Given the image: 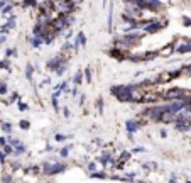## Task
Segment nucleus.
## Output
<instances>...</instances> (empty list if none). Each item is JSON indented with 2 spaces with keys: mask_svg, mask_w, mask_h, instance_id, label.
Listing matches in <instances>:
<instances>
[{
  "mask_svg": "<svg viewBox=\"0 0 191 183\" xmlns=\"http://www.w3.org/2000/svg\"><path fill=\"white\" fill-rule=\"evenodd\" d=\"M144 31H132V32H125V34H122L118 39H115L113 41V46H117V47H122V49H132L134 46H139V42L142 41V37H144Z\"/></svg>",
  "mask_w": 191,
  "mask_h": 183,
  "instance_id": "1",
  "label": "nucleus"
},
{
  "mask_svg": "<svg viewBox=\"0 0 191 183\" xmlns=\"http://www.w3.org/2000/svg\"><path fill=\"white\" fill-rule=\"evenodd\" d=\"M41 169L44 175H58V173H63L66 169V164H63V163H44Z\"/></svg>",
  "mask_w": 191,
  "mask_h": 183,
  "instance_id": "2",
  "label": "nucleus"
},
{
  "mask_svg": "<svg viewBox=\"0 0 191 183\" xmlns=\"http://www.w3.org/2000/svg\"><path fill=\"white\" fill-rule=\"evenodd\" d=\"M164 27H166V22H162V20H156V19H152L147 24V26L144 27L142 31L145 34H156V32H159V31H162Z\"/></svg>",
  "mask_w": 191,
  "mask_h": 183,
  "instance_id": "3",
  "label": "nucleus"
},
{
  "mask_svg": "<svg viewBox=\"0 0 191 183\" xmlns=\"http://www.w3.org/2000/svg\"><path fill=\"white\" fill-rule=\"evenodd\" d=\"M73 44H75V51H78L80 47H85L86 46V36H85V32L83 31H80V32L76 34L75 41H73Z\"/></svg>",
  "mask_w": 191,
  "mask_h": 183,
  "instance_id": "4",
  "label": "nucleus"
},
{
  "mask_svg": "<svg viewBox=\"0 0 191 183\" xmlns=\"http://www.w3.org/2000/svg\"><path fill=\"white\" fill-rule=\"evenodd\" d=\"M27 42H29V46H31V47H41L42 44H44V39L39 37V36L31 34V36H27Z\"/></svg>",
  "mask_w": 191,
  "mask_h": 183,
  "instance_id": "5",
  "label": "nucleus"
},
{
  "mask_svg": "<svg viewBox=\"0 0 191 183\" xmlns=\"http://www.w3.org/2000/svg\"><path fill=\"white\" fill-rule=\"evenodd\" d=\"M125 129H127L129 134L137 132V131L140 129V122H139V119H137V121H127V122H125Z\"/></svg>",
  "mask_w": 191,
  "mask_h": 183,
  "instance_id": "6",
  "label": "nucleus"
},
{
  "mask_svg": "<svg viewBox=\"0 0 191 183\" xmlns=\"http://www.w3.org/2000/svg\"><path fill=\"white\" fill-rule=\"evenodd\" d=\"M172 127L179 132H188L191 131V122H172Z\"/></svg>",
  "mask_w": 191,
  "mask_h": 183,
  "instance_id": "7",
  "label": "nucleus"
},
{
  "mask_svg": "<svg viewBox=\"0 0 191 183\" xmlns=\"http://www.w3.org/2000/svg\"><path fill=\"white\" fill-rule=\"evenodd\" d=\"M34 73H36L34 66H32L31 63H27V65H26V78H27L31 83H34Z\"/></svg>",
  "mask_w": 191,
  "mask_h": 183,
  "instance_id": "8",
  "label": "nucleus"
},
{
  "mask_svg": "<svg viewBox=\"0 0 191 183\" xmlns=\"http://www.w3.org/2000/svg\"><path fill=\"white\" fill-rule=\"evenodd\" d=\"M83 78H85V73H83L81 70H78V71L75 73V76H73V85H75V87H80Z\"/></svg>",
  "mask_w": 191,
  "mask_h": 183,
  "instance_id": "9",
  "label": "nucleus"
},
{
  "mask_svg": "<svg viewBox=\"0 0 191 183\" xmlns=\"http://www.w3.org/2000/svg\"><path fill=\"white\" fill-rule=\"evenodd\" d=\"M107 26H108V31L112 32L113 31V5L112 4L108 7V20H107Z\"/></svg>",
  "mask_w": 191,
  "mask_h": 183,
  "instance_id": "10",
  "label": "nucleus"
},
{
  "mask_svg": "<svg viewBox=\"0 0 191 183\" xmlns=\"http://www.w3.org/2000/svg\"><path fill=\"white\" fill-rule=\"evenodd\" d=\"M22 9H31V7H39V2L37 0H22L21 2Z\"/></svg>",
  "mask_w": 191,
  "mask_h": 183,
  "instance_id": "11",
  "label": "nucleus"
},
{
  "mask_svg": "<svg viewBox=\"0 0 191 183\" xmlns=\"http://www.w3.org/2000/svg\"><path fill=\"white\" fill-rule=\"evenodd\" d=\"M172 53H174V44H167L164 49H161V51H159V54H161V56H171Z\"/></svg>",
  "mask_w": 191,
  "mask_h": 183,
  "instance_id": "12",
  "label": "nucleus"
},
{
  "mask_svg": "<svg viewBox=\"0 0 191 183\" xmlns=\"http://www.w3.org/2000/svg\"><path fill=\"white\" fill-rule=\"evenodd\" d=\"M15 5H17V4H7V5H5L4 9H2V10H0V14H2V15H9V14L14 10V7H15Z\"/></svg>",
  "mask_w": 191,
  "mask_h": 183,
  "instance_id": "13",
  "label": "nucleus"
},
{
  "mask_svg": "<svg viewBox=\"0 0 191 183\" xmlns=\"http://www.w3.org/2000/svg\"><path fill=\"white\" fill-rule=\"evenodd\" d=\"M24 153H26V146H24V144H21V146L14 148V156H22Z\"/></svg>",
  "mask_w": 191,
  "mask_h": 183,
  "instance_id": "14",
  "label": "nucleus"
},
{
  "mask_svg": "<svg viewBox=\"0 0 191 183\" xmlns=\"http://www.w3.org/2000/svg\"><path fill=\"white\" fill-rule=\"evenodd\" d=\"M9 144H10V146H14V148H17V146H21L22 142L19 141L17 137H9Z\"/></svg>",
  "mask_w": 191,
  "mask_h": 183,
  "instance_id": "15",
  "label": "nucleus"
},
{
  "mask_svg": "<svg viewBox=\"0 0 191 183\" xmlns=\"http://www.w3.org/2000/svg\"><path fill=\"white\" fill-rule=\"evenodd\" d=\"M83 73H85V80L88 81V83H91V68H86Z\"/></svg>",
  "mask_w": 191,
  "mask_h": 183,
  "instance_id": "16",
  "label": "nucleus"
},
{
  "mask_svg": "<svg viewBox=\"0 0 191 183\" xmlns=\"http://www.w3.org/2000/svg\"><path fill=\"white\" fill-rule=\"evenodd\" d=\"M2 131H4V132H10V131H12V124H10V122H4V124H2Z\"/></svg>",
  "mask_w": 191,
  "mask_h": 183,
  "instance_id": "17",
  "label": "nucleus"
},
{
  "mask_svg": "<svg viewBox=\"0 0 191 183\" xmlns=\"http://www.w3.org/2000/svg\"><path fill=\"white\" fill-rule=\"evenodd\" d=\"M4 153H5V154H14V146L5 144V146H4Z\"/></svg>",
  "mask_w": 191,
  "mask_h": 183,
  "instance_id": "18",
  "label": "nucleus"
},
{
  "mask_svg": "<svg viewBox=\"0 0 191 183\" xmlns=\"http://www.w3.org/2000/svg\"><path fill=\"white\" fill-rule=\"evenodd\" d=\"M19 126H21V129L27 131V129L31 127V122H29V121H21V122H19Z\"/></svg>",
  "mask_w": 191,
  "mask_h": 183,
  "instance_id": "19",
  "label": "nucleus"
},
{
  "mask_svg": "<svg viewBox=\"0 0 191 183\" xmlns=\"http://www.w3.org/2000/svg\"><path fill=\"white\" fill-rule=\"evenodd\" d=\"M129 158H130V153H129V151H123L122 154H120V161L125 163L127 159H129Z\"/></svg>",
  "mask_w": 191,
  "mask_h": 183,
  "instance_id": "20",
  "label": "nucleus"
},
{
  "mask_svg": "<svg viewBox=\"0 0 191 183\" xmlns=\"http://www.w3.org/2000/svg\"><path fill=\"white\" fill-rule=\"evenodd\" d=\"M51 103H53L54 110L58 112V110H59V102H58V98H56V97H53V98H51Z\"/></svg>",
  "mask_w": 191,
  "mask_h": 183,
  "instance_id": "21",
  "label": "nucleus"
},
{
  "mask_svg": "<svg viewBox=\"0 0 191 183\" xmlns=\"http://www.w3.org/2000/svg\"><path fill=\"white\" fill-rule=\"evenodd\" d=\"M7 92H9V87L4 83V81H2V85H0V95H5Z\"/></svg>",
  "mask_w": 191,
  "mask_h": 183,
  "instance_id": "22",
  "label": "nucleus"
},
{
  "mask_svg": "<svg viewBox=\"0 0 191 183\" xmlns=\"http://www.w3.org/2000/svg\"><path fill=\"white\" fill-rule=\"evenodd\" d=\"M69 151H71V146H66V148H63V149H61V156H63V158H66V156L69 154Z\"/></svg>",
  "mask_w": 191,
  "mask_h": 183,
  "instance_id": "23",
  "label": "nucleus"
},
{
  "mask_svg": "<svg viewBox=\"0 0 191 183\" xmlns=\"http://www.w3.org/2000/svg\"><path fill=\"white\" fill-rule=\"evenodd\" d=\"M54 139H56L58 142H63V141H66L68 137H66V136H63V134H56V136H54Z\"/></svg>",
  "mask_w": 191,
  "mask_h": 183,
  "instance_id": "24",
  "label": "nucleus"
},
{
  "mask_svg": "<svg viewBox=\"0 0 191 183\" xmlns=\"http://www.w3.org/2000/svg\"><path fill=\"white\" fill-rule=\"evenodd\" d=\"M96 107H98V110H100V112L103 110V100H102V98H98V100H96Z\"/></svg>",
  "mask_w": 191,
  "mask_h": 183,
  "instance_id": "25",
  "label": "nucleus"
},
{
  "mask_svg": "<svg viewBox=\"0 0 191 183\" xmlns=\"http://www.w3.org/2000/svg\"><path fill=\"white\" fill-rule=\"evenodd\" d=\"M91 176H93V178H105L107 175H105V173H96L95 171V173H91Z\"/></svg>",
  "mask_w": 191,
  "mask_h": 183,
  "instance_id": "26",
  "label": "nucleus"
},
{
  "mask_svg": "<svg viewBox=\"0 0 191 183\" xmlns=\"http://www.w3.org/2000/svg\"><path fill=\"white\" fill-rule=\"evenodd\" d=\"M183 26H184V27H190V26H191V19L184 17V19H183Z\"/></svg>",
  "mask_w": 191,
  "mask_h": 183,
  "instance_id": "27",
  "label": "nucleus"
},
{
  "mask_svg": "<svg viewBox=\"0 0 191 183\" xmlns=\"http://www.w3.org/2000/svg\"><path fill=\"white\" fill-rule=\"evenodd\" d=\"M2 183H12V176H10V175H5V176H4V182H2Z\"/></svg>",
  "mask_w": 191,
  "mask_h": 183,
  "instance_id": "28",
  "label": "nucleus"
},
{
  "mask_svg": "<svg viewBox=\"0 0 191 183\" xmlns=\"http://www.w3.org/2000/svg\"><path fill=\"white\" fill-rule=\"evenodd\" d=\"M63 114H64V117H69V115H71V110H69L68 107H64L63 108Z\"/></svg>",
  "mask_w": 191,
  "mask_h": 183,
  "instance_id": "29",
  "label": "nucleus"
},
{
  "mask_svg": "<svg viewBox=\"0 0 191 183\" xmlns=\"http://www.w3.org/2000/svg\"><path fill=\"white\" fill-rule=\"evenodd\" d=\"M7 139L9 137H0V148H4V146L7 144Z\"/></svg>",
  "mask_w": 191,
  "mask_h": 183,
  "instance_id": "30",
  "label": "nucleus"
},
{
  "mask_svg": "<svg viewBox=\"0 0 191 183\" xmlns=\"http://www.w3.org/2000/svg\"><path fill=\"white\" fill-rule=\"evenodd\" d=\"M88 169H90V171H93V169H96V163H95V161H91V163L88 164Z\"/></svg>",
  "mask_w": 191,
  "mask_h": 183,
  "instance_id": "31",
  "label": "nucleus"
},
{
  "mask_svg": "<svg viewBox=\"0 0 191 183\" xmlns=\"http://www.w3.org/2000/svg\"><path fill=\"white\" fill-rule=\"evenodd\" d=\"M85 102H86V95L81 93V97H80V105H85Z\"/></svg>",
  "mask_w": 191,
  "mask_h": 183,
  "instance_id": "32",
  "label": "nucleus"
},
{
  "mask_svg": "<svg viewBox=\"0 0 191 183\" xmlns=\"http://www.w3.org/2000/svg\"><path fill=\"white\" fill-rule=\"evenodd\" d=\"M27 108H29L27 103H19V110H27Z\"/></svg>",
  "mask_w": 191,
  "mask_h": 183,
  "instance_id": "33",
  "label": "nucleus"
},
{
  "mask_svg": "<svg viewBox=\"0 0 191 183\" xmlns=\"http://www.w3.org/2000/svg\"><path fill=\"white\" fill-rule=\"evenodd\" d=\"M5 153H4V151H0V163H5Z\"/></svg>",
  "mask_w": 191,
  "mask_h": 183,
  "instance_id": "34",
  "label": "nucleus"
},
{
  "mask_svg": "<svg viewBox=\"0 0 191 183\" xmlns=\"http://www.w3.org/2000/svg\"><path fill=\"white\" fill-rule=\"evenodd\" d=\"M5 41H7V34H2V36H0V44L5 42Z\"/></svg>",
  "mask_w": 191,
  "mask_h": 183,
  "instance_id": "35",
  "label": "nucleus"
},
{
  "mask_svg": "<svg viewBox=\"0 0 191 183\" xmlns=\"http://www.w3.org/2000/svg\"><path fill=\"white\" fill-rule=\"evenodd\" d=\"M19 166H21V163H19V161H14V163H12V168H14V169H17Z\"/></svg>",
  "mask_w": 191,
  "mask_h": 183,
  "instance_id": "36",
  "label": "nucleus"
},
{
  "mask_svg": "<svg viewBox=\"0 0 191 183\" xmlns=\"http://www.w3.org/2000/svg\"><path fill=\"white\" fill-rule=\"evenodd\" d=\"M161 137H167V131H164V129H161Z\"/></svg>",
  "mask_w": 191,
  "mask_h": 183,
  "instance_id": "37",
  "label": "nucleus"
},
{
  "mask_svg": "<svg viewBox=\"0 0 191 183\" xmlns=\"http://www.w3.org/2000/svg\"><path fill=\"white\" fill-rule=\"evenodd\" d=\"M140 151H144V148H135V149H132V153H140Z\"/></svg>",
  "mask_w": 191,
  "mask_h": 183,
  "instance_id": "38",
  "label": "nucleus"
},
{
  "mask_svg": "<svg viewBox=\"0 0 191 183\" xmlns=\"http://www.w3.org/2000/svg\"><path fill=\"white\" fill-rule=\"evenodd\" d=\"M169 183H177V180H176V176H174V175L171 176V180H169Z\"/></svg>",
  "mask_w": 191,
  "mask_h": 183,
  "instance_id": "39",
  "label": "nucleus"
},
{
  "mask_svg": "<svg viewBox=\"0 0 191 183\" xmlns=\"http://www.w3.org/2000/svg\"><path fill=\"white\" fill-rule=\"evenodd\" d=\"M186 183H191V180H188V182H186Z\"/></svg>",
  "mask_w": 191,
  "mask_h": 183,
  "instance_id": "40",
  "label": "nucleus"
},
{
  "mask_svg": "<svg viewBox=\"0 0 191 183\" xmlns=\"http://www.w3.org/2000/svg\"><path fill=\"white\" fill-rule=\"evenodd\" d=\"M5 2H7V0H5Z\"/></svg>",
  "mask_w": 191,
  "mask_h": 183,
  "instance_id": "41",
  "label": "nucleus"
}]
</instances>
